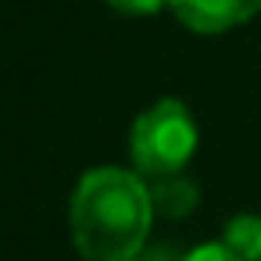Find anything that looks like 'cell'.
<instances>
[{
    "mask_svg": "<svg viewBox=\"0 0 261 261\" xmlns=\"http://www.w3.org/2000/svg\"><path fill=\"white\" fill-rule=\"evenodd\" d=\"M68 218L86 261H133L154 222L150 186L136 168H93L75 182Z\"/></svg>",
    "mask_w": 261,
    "mask_h": 261,
    "instance_id": "6da1fadb",
    "label": "cell"
},
{
    "mask_svg": "<svg viewBox=\"0 0 261 261\" xmlns=\"http://www.w3.org/2000/svg\"><path fill=\"white\" fill-rule=\"evenodd\" d=\"M197 150V122L182 100H158L136 115L129 133V158L143 179H165L190 165Z\"/></svg>",
    "mask_w": 261,
    "mask_h": 261,
    "instance_id": "7a4b0ae2",
    "label": "cell"
},
{
    "mask_svg": "<svg viewBox=\"0 0 261 261\" xmlns=\"http://www.w3.org/2000/svg\"><path fill=\"white\" fill-rule=\"evenodd\" d=\"M168 8L186 29L200 36H215L250 22L261 11V0H168Z\"/></svg>",
    "mask_w": 261,
    "mask_h": 261,
    "instance_id": "3957f363",
    "label": "cell"
},
{
    "mask_svg": "<svg viewBox=\"0 0 261 261\" xmlns=\"http://www.w3.org/2000/svg\"><path fill=\"white\" fill-rule=\"evenodd\" d=\"M150 200H154V215H161V218H186L197 207L200 190H197V182L186 172H175V175H165V179L150 182Z\"/></svg>",
    "mask_w": 261,
    "mask_h": 261,
    "instance_id": "277c9868",
    "label": "cell"
},
{
    "mask_svg": "<svg viewBox=\"0 0 261 261\" xmlns=\"http://www.w3.org/2000/svg\"><path fill=\"white\" fill-rule=\"evenodd\" d=\"M222 243L232 247L243 261H261V218L257 215H236L222 229Z\"/></svg>",
    "mask_w": 261,
    "mask_h": 261,
    "instance_id": "5b68a950",
    "label": "cell"
},
{
    "mask_svg": "<svg viewBox=\"0 0 261 261\" xmlns=\"http://www.w3.org/2000/svg\"><path fill=\"white\" fill-rule=\"evenodd\" d=\"M182 261H243V257L225 243H200L190 254H182Z\"/></svg>",
    "mask_w": 261,
    "mask_h": 261,
    "instance_id": "8992f818",
    "label": "cell"
},
{
    "mask_svg": "<svg viewBox=\"0 0 261 261\" xmlns=\"http://www.w3.org/2000/svg\"><path fill=\"white\" fill-rule=\"evenodd\" d=\"M104 4L122 11V15H158L168 0H104Z\"/></svg>",
    "mask_w": 261,
    "mask_h": 261,
    "instance_id": "52a82bcc",
    "label": "cell"
},
{
    "mask_svg": "<svg viewBox=\"0 0 261 261\" xmlns=\"http://www.w3.org/2000/svg\"><path fill=\"white\" fill-rule=\"evenodd\" d=\"M133 261H182V254H175L172 247H143Z\"/></svg>",
    "mask_w": 261,
    "mask_h": 261,
    "instance_id": "ba28073f",
    "label": "cell"
}]
</instances>
